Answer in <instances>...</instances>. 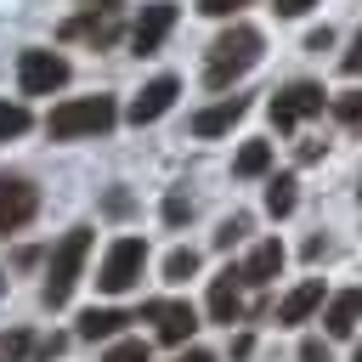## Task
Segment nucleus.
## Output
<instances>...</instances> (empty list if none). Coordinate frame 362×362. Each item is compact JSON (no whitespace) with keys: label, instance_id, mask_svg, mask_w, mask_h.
I'll list each match as a JSON object with an SVG mask.
<instances>
[{"label":"nucleus","instance_id":"f257e3e1","mask_svg":"<svg viewBox=\"0 0 362 362\" xmlns=\"http://www.w3.org/2000/svg\"><path fill=\"white\" fill-rule=\"evenodd\" d=\"M260 28L255 23H232L215 45H209V62H204V79H209V90H226L232 79H243L255 62H260Z\"/></svg>","mask_w":362,"mask_h":362},{"label":"nucleus","instance_id":"f03ea898","mask_svg":"<svg viewBox=\"0 0 362 362\" xmlns=\"http://www.w3.org/2000/svg\"><path fill=\"white\" fill-rule=\"evenodd\" d=\"M113 119H119V102L113 96H68V102L51 107L45 130H51V141H79V136L113 130Z\"/></svg>","mask_w":362,"mask_h":362},{"label":"nucleus","instance_id":"7ed1b4c3","mask_svg":"<svg viewBox=\"0 0 362 362\" xmlns=\"http://www.w3.org/2000/svg\"><path fill=\"white\" fill-rule=\"evenodd\" d=\"M85 255H90V226H74V232H62V238L51 243L45 288H40V300H45L51 311L68 305V294H74V283H79V272H85Z\"/></svg>","mask_w":362,"mask_h":362},{"label":"nucleus","instance_id":"20e7f679","mask_svg":"<svg viewBox=\"0 0 362 362\" xmlns=\"http://www.w3.org/2000/svg\"><path fill=\"white\" fill-rule=\"evenodd\" d=\"M141 266H147V243H141V238H113V249L102 255L96 288H102V294H124V288L141 283Z\"/></svg>","mask_w":362,"mask_h":362},{"label":"nucleus","instance_id":"39448f33","mask_svg":"<svg viewBox=\"0 0 362 362\" xmlns=\"http://www.w3.org/2000/svg\"><path fill=\"white\" fill-rule=\"evenodd\" d=\"M17 85H23V96L62 90L68 85V57H57V51H23L17 57Z\"/></svg>","mask_w":362,"mask_h":362},{"label":"nucleus","instance_id":"423d86ee","mask_svg":"<svg viewBox=\"0 0 362 362\" xmlns=\"http://www.w3.org/2000/svg\"><path fill=\"white\" fill-rule=\"evenodd\" d=\"M272 124L277 130H294L300 119H311V113H322V85L317 79H294V85H283L277 96H272Z\"/></svg>","mask_w":362,"mask_h":362},{"label":"nucleus","instance_id":"0eeeda50","mask_svg":"<svg viewBox=\"0 0 362 362\" xmlns=\"http://www.w3.org/2000/svg\"><path fill=\"white\" fill-rule=\"evenodd\" d=\"M147 322H153V334H158L164 345H187L192 328H198V311H192L187 300H153V305H147Z\"/></svg>","mask_w":362,"mask_h":362},{"label":"nucleus","instance_id":"6e6552de","mask_svg":"<svg viewBox=\"0 0 362 362\" xmlns=\"http://www.w3.org/2000/svg\"><path fill=\"white\" fill-rule=\"evenodd\" d=\"M170 28H175V6H170V0L141 6L136 28H130V51H136V57H153V51L164 45V34H170Z\"/></svg>","mask_w":362,"mask_h":362},{"label":"nucleus","instance_id":"1a4fd4ad","mask_svg":"<svg viewBox=\"0 0 362 362\" xmlns=\"http://www.w3.org/2000/svg\"><path fill=\"white\" fill-rule=\"evenodd\" d=\"M175 96H181V79H175V74L147 79V85H141V96L130 102V124H153V119H164V113L175 107Z\"/></svg>","mask_w":362,"mask_h":362},{"label":"nucleus","instance_id":"9d476101","mask_svg":"<svg viewBox=\"0 0 362 362\" xmlns=\"http://www.w3.org/2000/svg\"><path fill=\"white\" fill-rule=\"evenodd\" d=\"M34 209H40V192L28 181H0V238L17 232V226H28Z\"/></svg>","mask_w":362,"mask_h":362},{"label":"nucleus","instance_id":"9b49d317","mask_svg":"<svg viewBox=\"0 0 362 362\" xmlns=\"http://www.w3.org/2000/svg\"><path fill=\"white\" fill-rule=\"evenodd\" d=\"M209 317H215V322H226V328L243 317V266H238V272L226 266V272L209 283Z\"/></svg>","mask_w":362,"mask_h":362},{"label":"nucleus","instance_id":"f8f14e48","mask_svg":"<svg viewBox=\"0 0 362 362\" xmlns=\"http://www.w3.org/2000/svg\"><path fill=\"white\" fill-rule=\"evenodd\" d=\"M62 40H90V45H113L119 40V17H113V6H90L85 17H74V23H62Z\"/></svg>","mask_w":362,"mask_h":362},{"label":"nucleus","instance_id":"ddd939ff","mask_svg":"<svg viewBox=\"0 0 362 362\" xmlns=\"http://www.w3.org/2000/svg\"><path fill=\"white\" fill-rule=\"evenodd\" d=\"M243 113H249L243 96H226V102H215V107H198V113H192V136H226Z\"/></svg>","mask_w":362,"mask_h":362},{"label":"nucleus","instance_id":"4468645a","mask_svg":"<svg viewBox=\"0 0 362 362\" xmlns=\"http://www.w3.org/2000/svg\"><path fill=\"white\" fill-rule=\"evenodd\" d=\"M283 272V243L277 238H266V243H255V255L243 260V283H255V288H266L272 277Z\"/></svg>","mask_w":362,"mask_h":362},{"label":"nucleus","instance_id":"2eb2a0df","mask_svg":"<svg viewBox=\"0 0 362 362\" xmlns=\"http://www.w3.org/2000/svg\"><path fill=\"white\" fill-rule=\"evenodd\" d=\"M356 322H362V288L334 294V300H328V334L345 339V334H356Z\"/></svg>","mask_w":362,"mask_h":362},{"label":"nucleus","instance_id":"dca6fc26","mask_svg":"<svg viewBox=\"0 0 362 362\" xmlns=\"http://www.w3.org/2000/svg\"><path fill=\"white\" fill-rule=\"evenodd\" d=\"M124 322H130L124 311H113V305H90V311H79V328H74V334H79V339H113Z\"/></svg>","mask_w":362,"mask_h":362},{"label":"nucleus","instance_id":"f3484780","mask_svg":"<svg viewBox=\"0 0 362 362\" xmlns=\"http://www.w3.org/2000/svg\"><path fill=\"white\" fill-rule=\"evenodd\" d=\"M317 305H322V283L311 277V283H300V288H294V294H288V300L277 305V322H305V317H311Z\"/></svg>","mask_w":362,"mask_h":362},{"label":"nucleus","instance_id":"a211bd4d","mask_svg":"<svg viewBox=\"0 0 362 362\" xmlns=\"http://www.w3.org/2000/svg\"><path fill=\"white\" fill-rule=\"evenodd\" d=\"M294 187H300L294 175H272V181H266V215H272V221L294 215Z\"/></svg>","mask_w":362,"mask_h":362},{"label":"nucleus","instance_id":"6ab92c4d","mask_svg":"<svg viewBox=\"0 0 362 362\" xmlns=\"http://www.w3.org/2000/svg\"><path fill=\"white\" fill-rule=\"evenodd\" d=\"M232 170L238 175H266L272 170V141H243L238 158H232Z\"/></svg>","mask_w":362,"mask_h":362},{"label":"nucleus","instance_id":"aec40b11","mask_svg":"<svg viewBox=\"0 0 362 362\" xmlns=\"http://www.w3.org/2000/svg\"><path fill=\"white\" fill-rule=\"evenodd\" d=\"M28 124H34V119H28V107H23V102H0V141H17Z\"/></svg>","mask_w":362,"mask_h":362},{"label":"nucleus","instance_id":"412c9836","mask_svg":"<svg viewBox=\"0 0 362 362\" xmlns=\"http://www.w3.org/2000/svg\"><path fill=\"white\" fill-rule=\"evenodd\" d=\"M192 272H198V249H170V255H164V277H170V283H187Z\"/></svg>","mask_w":362,"mask_h":362},{"label":"nucleus","instance_id":"4be33fe9","mask_svg":"<svg viewBox=\"0 0 362 362\" xmlns=\"http://www.w3.org/2000/svg\"><path fill=\"white\" fill-rule=\"evenodd\" d=\"M28 351H34V334L28 328H6L0 334V362H23Z\"/></svg>","mask_w":362,"mask_h":362},{"label":"nucleus","instance_id":"5701e85b","mask_svg":"<svg viewBox=\"0 0 362 362\" xmlns=\"http://www.w3.org/2000/svg\"><path fill=\"white\" fill-rule=\"evenodd\" d=\"M334 113H339L345 124H356V130H362V90H345V96H334Z\"/></svg>","mask_w":362,"mask_h":362},{"label":"nucleus","instance_id":"b1692460","mask_svg":"<svg viewBox=\"0 0 362 362\" xmlns=\"http://www.w3.org/2000/svg\"><path fill=\"white\" fill-rule=\"evenodd\" d=\"M107 362H147V345L141 339H113L107 345Z\"/></svg>","mask_w":362,"mask_h":362},{"label":"nucleus","instance_id":"393cba45","mask_svg":"<svg viewBox=\"0 0 362 362\" xmlns=\"http://www.w3.org/2000/svg\"><path fill=\"white\" fill-rule=\"evenodd\" d=\"M243 232H249V215H226V221H221V232H215V243H221V249H232Z\"/></svg>","mask_w":362,"mask_h":362},{"label":"nucleus","instance_id":"a878e982","mask_svg":"<svg viewBox=\"0 0 362 362\" xmlns=\"http://www.w3.org/2000/svg\"><path fill=\"white\" fill-rule=\"evenodd\" d=\"M164 221H170V226H181V221H192V198H181V192H170V198H164Z\"/></svg>","mask_w":362,"mask_h":362},{"label":"nucleus","instance_id":"bb28decb","mask_svg":"<svg viewBox=\"0 0 362 362\" xmlns=\"http://www.w3.org/2000/svg\"><path fill=\"white\" fill-rule=\"evenodd\" d=\"M238 6H249V0H198V11H204V17H232Z\"/></svg>","mask_w":362,"mask_h":362},{"label":"nucleus","instance_id":"cd10ccee","mask_svg":"<svg viewBox=\"0 0 362 362\" xmlns=\"http://www.w3.org/2000/svg\"><path fill=\"white\" fill-rule=\"evenodd\" d=\"M328 45H334V28H328V23H322V28H311V34H305V51H328Z\"/></svg>","mask_w":362,"mask_h":362},{"label":"nucleus","instance_id":"c85d7f7f","mask_svg":"<svg viewBox=\"0 0 362 362\" xmlns=\"http://www.w3.org/2000/svg\"><path fill=\"white\" fill-rule=\"evenodd\" d=\"M62 345H68V339H62V334H51V339H40V345H34V356H40V362H51V356H62Z\"/></svg>","mask_w":362,"mask_h":362},{"label":"nucleus","instance_id":"c756f323","mask_svg":"<svg viewBox=\"0 0 362 362\" xmlns=\"http://www.w3.org/2000/svg\"><path fill=\"white\" fill-rule=\"evenodd\" d=\"M300 362H328V345L322 339H300Z\"/></svg>","mask_w":362,"mask_h":362},{"label":"nucleus","instance_id":"7c9ffc66","mask_svg":"<svg viewBox=\"0 0 362 362\" xmlns=\"http://www.w3.org/2000/svg\"><path fill=\"white\" fill-rule=\"evenodd\" d=\"M339 68H345V74H362V34H356V40H351V51L339 57Z\"/></svg>","mask_w":362,"mask_h":362},{"label":"nucleus","instance_id":"2f4dec72","mask_svg":"<svg viewBox=\"0 0 362 362\" xmlns=\"http://www.w3.org/2000/svg\"><path fill=\"white\" fill-rule=\"evenodd\" d=\"M317 0H277V17H300V11H311Z\"/></svg>","mask_w":362,"mask_h":362},{"label":"nucleus","instance_id":"473e14b6","mask_svg":"<svg viewBox=\"0 0 362 362\" xmlns=\"http://www.w3.org/2000/svg\"><path fill=\"white\" fill-rule=\"evenodd\" d=\"M175 362H215L209 351H187V356H175Z\"/></svg>","mask_w":362,"mask_h":362},{"label":"nucleus","instance_id":"72a5a7b5","mask_svg":"<svg viewBox=\"0 0 362 362\" xmlns=\"http://www.w3.org/2000/svg\"><path fill=\"white\" fill-rule=\"evenodd\" d=\"M356 198H362V181H356Z\"/></svg>","mask_w":362,"mask_h":362},{"label":"nucleus","instance_id":"f704fd0d","mask_svg":"<svg viewBox=\"0 0 362 362\" xmlns=\"http://www.w3.org/2000/svg\"><path fill=\"white\" fill-rule=\"evenodd\" d=\"M0 288H6V272H0Z\"/></svg>","mask_w":362,"mask_h":362},{"label":"nucleus","instance_id":"c9c22d12","mask_svg":"<svg viewBox=\"0 0 362 362\" xmlns=\"http://www.w3.org/2000/svg\"><path fill=\"white\" fill-rule=\"evenodd\" d=\"M356 362H362V345H356Z\"/></svg>","mask_w":362,"mask_h":362},{"label":"nucleus","instance_id":"e433bc0d","mask_svg":"<svg viewBox=\"0 0 362 362\" xmlns=\"http://www.w3.org/2000/svg\"><path fill=\"white\" fill-rule=\"evenodd\" d=\"M96 6H107V0H96Z\"/></svg>","mask_w":362,"mask_h":362}]
</instances>
